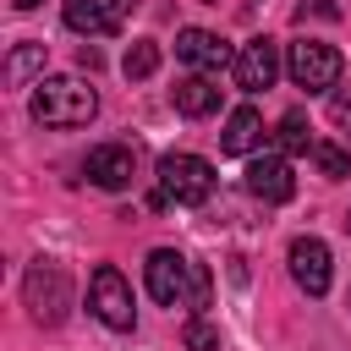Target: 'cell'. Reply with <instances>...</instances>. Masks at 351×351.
<instances>
[{
    "label": "cell",
    "mask_w": 351,
    "mask_h": 351,
    "mask_svg": "<svg viewBox=\"0 0 351 351\" xmlns=\"http://www.w3.org/2000/svg\"><path fill=\"white\" fill-rule=\"evenodd\" d=\"M99 115V93L77 77H38L33 88V121L38 126H88Z\"/></svg>",
    "instance_id": "1"
},
{
    "label": "cell",
    "mask_w": 351,
    "mask_h": 351,
    "mask_svg": "<svg viewBox=\"0 0 351 351\" xmlns=\"http://www.w3.org/2000/svg\"><path fill=\"white\" fill-rule=\"evenodd\" d=\"M285 71H291V82H296V88H307V93H329V88L340 82L346 60H340V49H335V44L302 38V44H291V55H285Z\"/></svg>",
    "instance_id": "2"
},
{
    "label": "cell",
    "mask_w": 351,
    "mask_h": 351,
    "mask_svg": "<svg viewBox=\"0 0 351 351\" xmlns=\"http://www.w3.org/2000/svg\"><path fill=\"white\" fill-rule=\"evenodd\" d=\"M159 192H165L170 203L192 208V203H203V197L214 192V165L197 159V154H165V159H159Z\"/></svg>",
    "instance_id": "3"
},
{
    "label": "cell",
    "mask_w": 351,
    "mask_h": 351,
    "mask_svg": "<svg viewBox=\"0 0 351 351\" xmlns=\"http://www.w3.org/2000/svg\"><path fill=\"white\" fill-rule=\"evenodd\" d=\"M22 296H27V313L38 318V324H60L66 318V307H71V280H66V269L60 263H33L27 269V280H22Z\"/></svg>",
    "instance_id": "4"
},
{
    "label": "cell",
    "mask_w": 351,
    "mask_h": 351,
    "mask_svg": "<svg viewBox=\"0 0 351 351\" xmlns=\"http://www.w3.org/2000/svg\"><path fill=\"white\" fill-rule=\"evenodd\" d=\"M88 307L99 313V324H110V329H121V335L137 324L132 285H126V274H121L115 263H99V269H93V280H88Z\"/></svg>",
    "instance_id": "5"
},
{
    "label": "cell",
    "mask_w": 351,
    "mask_h": 351,
    "mask_svg": "<svg viewBox=\"0 0 351 351\" xmlns=\"http://www.w3.org/2000/svg\"><path fill=\"white\" fill-rule=\"evenodd\" d=\"M148 296L159 307L192 302V258H181L176 247H154L148 252Z\"/></svg>",
    "instance_id": "6"
},
{
    "label": "cell",
    "mask_w": 351,
    "mask_h": 351,
    "mask_svg": "<svg viewBox=\"0 0 351 351\" xmlns=\"http://www.w3.org/2000/svg\"><path fill=\"white\" fill-rule=\"evenodd\" d=\"M176 55H181L192 71H203V77H219L225 66H236V49H230L219 33H208V27H181Z\"/></svg>",
    "instance_id": "7"
},
{
    "label": "cell",
    "mask_w": 351,
    "mask_h": 351,
    "mask_svg": "<svg viewBox=\"0 0 351 351\" xmlns=\"http://www.w3.org/2000/svg\"><path fill=\"white\" fill-rule=\"evenodd\" d=\"M230 71H236V88H247V93L274 88V77H280V44H274V38H252V44H241Z\"/></svg>",
    "instance_id": "8"
},
{
    "label": "cell",
    "mask_w": 351,
    "mask_h": 351,
    "mask_svg": "<svg viewBox=\"0 0 351 351\" xmlns=\"http://www.w3.org/2000/svg\"><path fill=\"white\" fill-rule=\"evenodd\" d=\"M291 280H296L307 296H324V291H329L335 269H329V247H324L318 236H296V241H291Z\"/></svg>",
    "instance_id": "9"
},
{
    "label": "cell",
    "mask_w": 351,
    "mask_h": 351,
    "mask_svg": "<svg viewBox=\"0 0 351 351\" xmlns=\"http://www.w3.org/2000/svg\"><path fill=\"white\" fill-rule=\"evenodd\" d=\"M247 192L263 197V203H291L296 197V176H291L285 154H258L247 165Z\"/></svg>",
    "instance_id": "10"
},
{
    "label": "cell",
    "mask_w": 351,
    "mask_h": 351,
    "mask_svg": "<svg viewBox=\"0 0 351 351\" xmlns=\"http://www.w3.org/2000/svg\"><path fill=\"white\" fill-rule=\"evenodd\" d=\"M132 170H137V159H132V148H126V143H99V148L88 154V181H93V186H104V192L132 186Z\"/></svg>",
    "instance_id": "11"
},
{
    "label": "cell",
    "mask_w": 351,
    "mask_h": 351,
    "mask_svg": "<svg viewBox=\"0 0 351 351\" xmlns=\"http://www.w3.org/2000/svg\"><path fill=\"white\" fill-rule=\"evenodd\" d=\"M258 143H263V115H258L252 104L230 110V121H225V132H219V154H252Z\"/></svg>",
    "instance_id": "12"
},
{
    "label": "cell",
    "mask_w": 351,
    "mask_h": 351,
    "mask_svg": "<svg viewBox=\"0 0 351 351\" xmlns=\"http://www.w3.org/2000/svg\"><path fill=\"white\" fill-rule=\"evenodd\" d=\"M176 110L181 115H192V121H203V115H214L219 110V88H214V77H181L176 82Z\"/></svg>",
    "instance_id": "13"
},
{
    "label": "cell",
    "mask_w": 351,
    "mask_h": 351,
    "mask_svg": "<svg viewBox=\"0 0 351 351\" xmlns=\"http://www.w3.org/2000/svg\"><path fill=\"white\" fill-rule=\"evenodd\" d=\"M66 27L71 33H115L121 16L110 5H99V0H66Z\"/></svg>",
    "instance_id": "14"
},
{
    "label": "cell",
    "mask_w": 351,
    "mask_h": 351,
    "mask_svg": "<svg viewBox=\"0 0 351 351\" xmlns=\"http://www.w3.org/2000/svg\"><path fill=\"white\" fill-rule=\"evenodd\" d=\"M38 71H44V44H38V38L16 44V49H11V60H5V82H11V88H27Z\"/></svg>",
    "instance_id": "15"
},
{
    "label": "cell",
    "mask_w": 351,
    "mask_h": 351,
    "mask_svg": "<svg viewBox=\"0 0 351 351\" xmlns=\"http://www.w3.org/2000/svg\"><path fill=\"white\" fill-rule=\"evenodd\" d=\"M274 154H313V137H307V115L302 110H285L280 126H274Z\"/></svg>",
    "instance_id": "16"
},
{
    "label": "cell",
    "mask_w": 351,
    "mask_h": 351,
    "mask_svg": "<svg viewBox=\"0 0 351 351\" xmlns=\"http://www.w3.org/2000/svg\"><path fill=\"white\" fill-rule=\"evenodd\" d=\"M121 71H126L132 82H143V77H154V71H159V44H154V38H137V44L126 49V60H121Z\"/></svg>",
    "instance_id": "17"
},
{
    "label": "cell",
    "mask_w": 351,
    "mask_h": 351,
    "mask_svg": "<svg viewBox=\"0 0 351 351\" xmlns=\"http://www.w3.org/2000/svg\"><path fill=\"white\" fill-rule=\"evenodd\" d=\"M313 165H318L329 181H346V176H351V154H346L340 143H313Z\"/></svg>",
    "instance_id": "18"
},
{
    "label": "cell",
    "mask_w": 351,
    "mask_h": 351,
    "mask_svg": "<svg viewBox=\"0 0 351 351\" xmlns=\"http://www.w3.org/2000/svg\"><path fill=\"white\" fill-rule=\"evenodd\" d=\"M181 346H186V351H219V329H214L208 318H192L186 335H181Z\"/></svg>",
    "instance_id": "19"
},
{
    "label": "cell",
    "mask_w": 351,
    "mask_h": 351,
    "mask_svg": "<svg viewBox=\"0 0 351 351\" xmlns=\"http://www.w3.org/2000/svg\"><path fill=\"white\" fill-rule=\"evenodd\" d=\"M329 121H335V126H351V88H335V99H329Z\"/></svg>",
    "instance_id": "20"
},
{
    "label": "cell",
    "mask_w": 351,
    "mask_h": 351,
    "mask_svg": "<svg viewBox=\"0 0 351 351\" xmlns=\"http://www.w3.org/2000/svg\"><path fill=\"white\" fill-rule=\"evenodd\" d=\"M192 307H208V269L192 263Z\"/></svg>",
    "instance_id": "21"
},
{
    "label": "cell",
    "mask_w": 351,
    "mask_h": 351,
    "mask_svg": "<svg viewBox=\"0 0 351 351\" xmlns=\"http://www.w3.org/2000/svg\"><path fill=\"white\" fill-rule=\"evenodd\" d=\"M296 16H302V22H307V16H340V5H329V0H313V5H302Z\"/></svg>",
    "instance_id": "22"
},
{
    "label": "cell",
    "mask_w": 351,
    "mask_h": 351,
    "mask_svg": "<svg viewBox=\"0 0 351 351\" xmlns=\"http://www.w3.org/2000/svg\"><path fill=\"white\" fill-rule=\"evenodd\" d=\"M104 5H110L115 16H126V11H137V0H104Z\"/></svg>",
    "instance_id": "23"
},
{
    "label": "cell",
    "mask_w": 351,
    "mask_h": 351,
    "mask_svg": "<svg viewBox=\"0 0 351 351\" xmlns=\"http://www.w3.org/2000/svg\"><path fill=\"white\" fill-rule=\"evenodd\" d=\"M11 5H16V11H38L44 0H11Z\"/></svg>",
    "instance_id": "24"
},
{
    "label": "cell",
    "mask_w": 351,
    "mask_h": 351,
    "mask_svg": "<svg viewBox=\"0 0 351 351\" xmlns=\"http://www.w3.org/2000/svg\"><path fill=\"white\" fill-rule=\"evenodd\" d=\"M346 230H351V214H346Z\"/></svg>",
    "instance_id": "25"
}]
</instances>
